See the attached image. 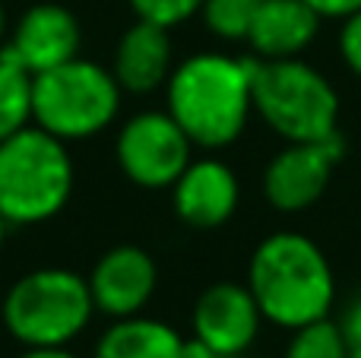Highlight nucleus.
I'll use <instances>...</instances> for the list:
<instances>
[{
    "label": "nucleus",
    "mask_w": 361,
    "mask_h": 358,
    "mask_svg": "<svg viewBox=\"0 0 361 358\" xmlns=\"http://www.w3.org/2000/svg\"><path fill=\"white\" fill-rule=\"evenodd\" d=\"M165 111L200 149H225L254 114V57L200 51L175 63L165 82Z\"/></svg>",
    "instance_id": "nucleus-1"
},
{
    "label": "nucleus",
    "mask_w": 361,
    "mask_h": 358,
    "mask_svg": "<svg viewBox=\"0 0 361 358\" xmlns=\"http://www.w3.org/2000/svg\"><path fill=\"white\" fill-rule=\"evenodd\" d=\"M247 289L263 321L292 333L330 317L336 304V273L314 238L301 232H273L250 254Z\"/></svg>",
    "instance_id": "nucleus-2"
},
{
    "label": "nucleus",
    "mask_w": 361,
    "mask_h": 358,
    "mask_svg": "<svg viewBox=\"0 0 361 358\" xmlns=\"http://www.w3.org/2000/svg\"><path fill=\"white\" fill-rule=\"evenodd\" d=\"M73 194V159L67 143L29 124L0 143V213L10 226L54 219Z\"/></svg>",
    "instance_id": "nucleus-3"
},
{
    "label": "nucleus",
    "mask_w": 361,
    "mask_h": 358,
    "mask_svg": "<svg viewBox=\"0 0 361 358\" xmlns=\"http://www.w3.org/2000/svg\"><path fill=\"white\" fill-rule=\"evenodd\" d=\"M254 111L286 143H317L339 133L336 86L301 57H254Z\"/></svg>",
    "instance_id": "nucleus-4"
},
{
    "label": "nucleus",
    "mask_w": 361,
    "mask_h": 358,
    "mask_svg": "<svg viewBox=\"0 0 361 358\" xmlns=\"http://www.w3.org/2000/svg\"><path fill=\"white\" fill-rule=\"evenodd\" d=\"M92 314L89 279L63 266L25 273L4 298V327L25 349H67Z\"/></svg>",
    "instance_id": "nucleus-5"
},
{
    "label": "nucleus",
    "mask_w": 361,
    "mask_h": 358,
    "mask_svg": "<svg viewBox=\"0 0 361 358\" xmlns=\"http://www.w3.org/2000/svg\"><path fill=\"white\" fill-rule=\"evenodd\" d=\"M121 82L108 67L86 57L32 76V124L63 143L89 140L114 124L121 111Z\"/></svg>",
    "instance_id": "nucleus-6"
},
{
    "label": "nucleus",
    "mask_w": 361,
    "mask_h": 358,
    "mask_svg": "<svg viewBox=\"0 0 361 358\" xmlns=\"http://www.w3.org/2000/svg\"><path fill=\"white\" fill-rule=\"evenodd\" d=\"M114 156L137 187L165 190L193 162V143L169 111H140L124 121Z\"/></svg>",
    "instance_id": "nucleus-7"
},
{
    "label": "nucleus",
    "mask_w": 361,
    "mask_h": 358,
    "mask_svg": "<svg viewBox=\"0 0 361 358\" xmlns=\"http://www.w3.org/2000/svg\"><path fill=\"white\" fill-rule=\"evenodd\" d=\"M345 156L343 133L317 143H286L263 168V197L276 213H305L330 187V178Z\"/></svg>",
    "instance_id": "nucleus-8"
},
{
    "label": "nucleus",
    "mask_w": 361,
    "mask_h": 358,
    "mask_svg": "<svg viewBox=\"0 0 361 358\" xmlns=\"http://www.w3.org/2000/svg\"><path fill=\"white\" fill-rule=\"evenodd\" d=\"M263 314L247 283H212L200 292L190 314L193 340L209 346L216 355H244L260 333Z\"/></svg>",
    "instance_id": "nucleus-9"
},
{
    "label": "nucleus",
    "mask_w": 361,
    "mask_h": 358,
    "mask_svg": "<svg viewBox=\"0 0 361 358\" xmlns=\"http://www.w3.org/2000/svg\"><path fill=\"white\" fill-rule=\"evenodd\" d=\"M159 285V270L149 251L137 245H118L99 257L89 273V292H92L95 311L114 317H133L149 304Z\"/></svg>",
    "instance_id": "nucleus-10"
},
{
    "label": "nucleus",
    "mask_w": 361,
    "mask_h": 358,
    "mask_svg": "<svg viewBox=\"0 0 361 358\" xmlns=\"http://www.w3.org/2000/svg\"><path fill=\"white\" fill-rule=\"evenodd\" d=\"M82 44V29L80 19L67 10L63 4H32L23 16L16 19L10 32V51L32 76L54 70L61 63L80 57Z\"/></svg>",
    "instance_id": "nucleus-11"
},
{
    "label": "nucleus",
    "mask_w": 361,
    "mask_h": 358,
    "mask_svg": "<svg viewBox=\"0 0 361 358\" xmlns=\"http://www.w3.org/2000/svg\"><path fill=\"white\" fill-rule=\"evenodd\" d=\"M171 203L184 226L209 232L235 216L241 203V184L231 165H225L222 159H193L184 175L171 184Z\"/></svg>",
    "instance_id": "nucleus-12"
},
{
    "label": "nucleus",
    "mask_w": 361,
    "mask_h": 358,
    "mask_svg": "<svg viewBox=\"0 0 361 358\" xmlns=\"http://www.w3.org/2000/svg\"><path fill=\"white\" fill-rule=\"evenodd\" d=\"M324 19L305 0H260L247 32V48L257 61L301 57L314 44Z\"/></svg>",
    "instance_id": "nucleus-13"
},
{
    "label": "nucleus",
    "mask_w": 361,
    "mask_h": 358,
    "mask_svg": "<svg viewBox=\"0 0 361 358\" xmlns=\"http://www.w3.org/2000/svg\"><path fill=\"white\" fill-rule=\"evenodd\" d=\"M171 70H175V48H171L169 29L137 19L114 48V80L121 82L124 92L146 95L162 89Z\"/></svg>",
    "instance_id": "nucleus-14"
},
{
    "label": "nucleus",
    "mask_w": 361,
    "mask_h": 358,
    "mask_svg": "<svg viewBox=\"0 0 361 358\" xmlns=\"http://www.w3.org/2000/svg\"><path fill=\"white\" fill-rule=\"evenodd\" d=\"M187 340L156 317H121L99 336L95 358H184Z\"/></svg>",
    "instance_id": "nucleus-15"
},
{
    "label": "nucleus",
    "mask_w": 361,
    "mask_h": 358,
    "mask_svg": "<svg viewBox=\"0 0 361 358\" xmlns=\"http://www.w3.org/2000/svg\"><path fill=\"white\" fill-rule=\"evenodd\" d=\"M32 124V73L10 54L0 51V143Z\"/></svg>",
    "instance_id": "nucleus-16"
},
{
    "label": "nucleus",
    "mask_w": 361,
    "mask_h": 358,
    "mask_svg": "<svg viewBox=\"0 0 361 358\" xmlns=\"http://www.w3.org/2000/svg\"><path fill=\"white\" fill-rule=\"evenodd\" d=\"M349 355L352 346L345 340V333L339 330V323L324 317V321H314L307 327L292 330V340H288L282 358H349Z\"/></svg>",
    "instance_id": "nucleus-17"
},
{
    "label": "nucleus",
    "mask_w": 361,
    "mask_h": 358,
    "mask_svg": "<svg viewBox=\"0 0 361 358\" xmlns=\"http://www.w3.org/2000/svg\"><path fill=\"white\" fill-rule=\"evenodd\" d=\"M257 6L260 0H203L200 16H203L206 29L222 42H247Z\"/></svg>",
    "instance_id": "nucleus-18"
},
{
    "label": "nucleus",
    "mask_w": 361,
    "mask_h": 358,
    "mask_svg": "<svg viewBox=\"0 0 361 358\" xmlns=\"http://www.w3.org/2000/svg\"><path fill=\"white\" fill-rule=\"evenodd\" d=\"M133 10V16L143 23L162 25V29H175V25L193 19L203 10V0H127Z\"/></svg>",
    "instance_id": "nucleus-19"
},
{
    "label": "nucleus",
    "mask_w": 361,
    "mask_h": 358,
    "mask_svg": "<svg viewBox=\"0 0 361 358\" xmlns=\"http://www.w3.org/2000/svg\"><path fill=\"white\" fill-rule=\"evenodd\" d=\"M339 54H343V63L349 67V73L361 80V10L352 13L349 19H343V29H339Z\"/></svg>",
    "instance_id": "nucleus-20"
},
{
    "label": "nucleus",
    "mask_w": 361,
    "mask_h": 358,
    "mask_svg": "<svg viewBox=\"0 0 361 358\" xmlns=\"http://www.w3.org/2000/svg\"><path fill=\"white\" fill-rule=\"evenodd\" d=\"M339 330L345 333L352 349H361V292L349 298V304L343 308V317H339Z\"/></svg>",
    "instance_id": "nucleus-21"
},
{
    "label": "nucleus",
    "mask_w": 361,
    "mask_h": 358,
    "mask_svg": "<svg viewBox=\"0 0 361 358\" xmlns=\"http://www.w3.org/2000/svg\"><path fill=\"white\" fill-rule=\"evenodd\" d=\"M320 19H349L361 10V0H305Z\"/></svg>",
    "instance_id": "nucleus-22"
},
{
    "label": "nucleus",
    "mask_w": 361,
    "mask_h": 358,
    "mask_svg": "<svg viewBox=\"0 0 361 358\" xmlns=\"http://www.w3.org/2000/svg\"><path fill=\"white\" fill-rule=\"evenodd\" d=\"M184 358H241V355H216L209 346H203L200 340H187V346H184Z\"/></svg>",
    "instance_id": "nucleus-23"
},
{
    "label": "nucleus",
    "mask_w": 361,
    "mask_h": 358,
    "mask_svg": "<svg viewBox=\"0 0 361 358\" xmlns=\"http://www.w3.org/2000/svg\"><path fill=\"white\" fill-rule=\"evenodd\" d=\"M19 358H76V355L67 352V349H25Z\"/></svg>",
    "instance_id": "nucleus-24"
},
{
    "label": "nucleus",
    "mask_w": 361,
    "mask_h": 358,
    "mask_svg": "<svg viewBox=\"0 0 361 358\" xmlns=\"http://www.w3.org/2000/svg\"><path fill=\"white\" fill-rule=\"evenodd\" d=\"M6 232H10V222H6V216L0 213V247H4V241H6Z\"/></svg>",
    "instance_id": "nucleus-25"
},
{
    "label": "nucleus",
    "mask_w": 361,
    "mask_h": 358,
    "mask_svg": "<svg viewBox=\"0 0 361 358\" xmlns=\"http://www.w3.org/2000/svg\"><path fill=\"white\" fill-rule=\"evenodd\" d=\"M4 35H6V10L0 4V42H4Z\"/></svg>",
    "instance_id": "nucleus-26"
},
{
    "label": "nucleus",
    "mask_w": 361,
    "mask_h": 358,
    "mask_svg": "<svg viewBox=\"0 0 361 358\" xmlns=\"http://www.w3.org/2000/svg\"><path fill=\"white\" fill-rule=\"evenodd\" d=\"M349 358H361V349H352V355Z\"/></svg>",
    "instance_id": "nucleus-27"
}]
</instances>
